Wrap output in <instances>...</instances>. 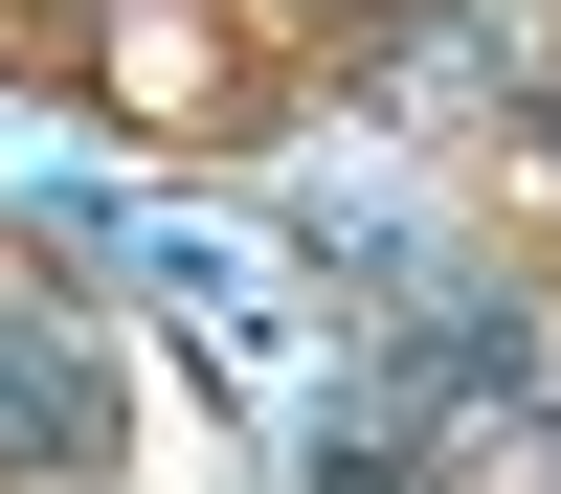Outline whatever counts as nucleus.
<instances>
[{
	"mask_svg": "<svg viewBox=\"0 0 561 494\" xmlns=\"http://www.w3.org/2000/svg\"><path fill=\"white\" fill-rule=\"evenodd\" d=\"M0 449L90 472V449H113V382H90V359H45V337H0Z\"/></svg>",
	"mask_w": 561,
	"mask_h": 494,
	"instance_id": "obj_1",
	"label": "nucleus"
}]
</instances>
